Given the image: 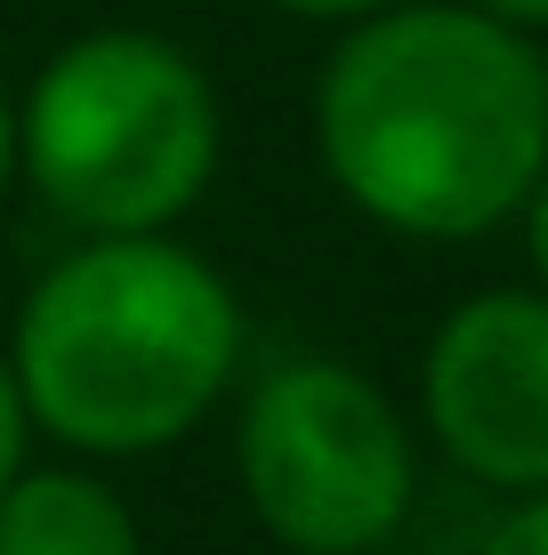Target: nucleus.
I'll return each mask as SVG.
<instances>
[{
  "label": "nucleus",
  "mask_w": 548,
  "mask_h": 555,
  "mask_svg": "<svg viewBox=\"0 0 548 555\" xmlns=\"http://www.w3.org/2000/svg\"><path fill=\"white\" fill-rule=\"evenodd\" d=\"M315 162L355 218L476 242L548 169V49L468 0H395L315 73Z\"/></svg>",
  "instance_id": "obj_1"
},
{
  "label": "nucleus",
  "mask_w": 548,
  "mask_h": 555,
  "mask_svg": "<svg viewBox=\"0 0 548 555\" xmlns=\"http://www.w3.org/2000/svg\"><path fill=\"white\" fill-rule=\"evenodd\" d=\"M242 298L169 234H81L16 306L9 371L33 435L73 459H154L234 395Z\"/></svg>",
  "instance_id": "obj_2"
},
{
  "label": "nucleus",
  "mask_w": 548,
  "mask_h": 555,
  "mask_svg": "<svg viewBox=\"0 0 548 555\" xmlns=\"http://www.w3.org/2000/svg\"><path fill=\"white\" fill-rule=\"evenodd\" d=\"M218 81L169 33L98 25L16 98V178L73 234H169L218 178Z\"/></svg>",
  "instance_id": "obj_3"
},
{
  "label": "nucleus",
  "mask_w": 548,
  "mask_h": 555,
  "mask_svg": "<svg viewBox=\"0 0 548 555\" xmlns=\"http://www.w3.org/2000/svg\"><path fill=\"white\" fill-rule=\"evenodd\" d=\"M234 483L282 555H380L420 500V435L371 371L291 354L242 395Z\"/></svg>",
  "instance_id": "obj_4"
},
{
  "label": "nucleus",
  "mask_w": 548,
  "mask_h": 555,
  "mask_svg": "<svg viewBox=\"0 0 548 555\" xmlns=\"http://www.w3.org/2000/svg\"><path fill=\"white\" fill-rule=\"evenodd\" d=\"M420 427L468 483L548 491V291L460 298L420 354Z\"/></svg>",
  "instance_id": "obj_5"
},
{
  "label": "nucleus",
  "mask_w": 548,
  "mask_h": 555,
  "mask_svg": "<svg viewBox=\"0 0 548 555\" xmlns=\"http://www.w3.org/2000/svg\"><path fill=\"white\" fill-rule=\"evenodd\" d=\"M0 555H145V531L89 459H65L0 491Z\"/></svg>",
  "instance_id": "obj_6"
},
{
  "label": "nucleus",
  "mask_w": 548,
  "mask_h": 555,
  "mask_svg": "<svg viewBox=\"0 0 548 555\" xmlns=\"http://www.w3.org/2000/svg\"><path fill=\"white\" fill-rule=\"evenodd\" d=\"M33 411H25V387H16V371H9V347H0V491L16 483V475L33 467Z\"/></svg>",
  "instance_id": "obj_7"
},
{
  "label": "nucleus",
  "mask_w": 548,
  "mask_h": 555,
  "mask_svg": "<svg viewBox=\"0 0 548 555\" xmlns=\"http://www.w3.org/2000/svg\"><path fill=\"white\" fill-rule=\"evenodd\" d=\"M476 555H548V491H524V500L484 531Z\"/></svg>",
  "instance_id": "obj_8"
},
{
  "label": "nucleus",
  "mask_w": 548,
  "mask_h": 555,
  "mask_svg": "<svg viewBox=\"0 0 548 555\" xmlns=\"http://www.w3.org/2000/svg\"><path fill=\"white\" fill-rule=\"evenodd\" d=\"M275 16H298V25H364V16H380V9H395V0H267Z\"/></svg>",
  "instance_id": "obj_9"
},
{
  "label": "nucleus",
  "mask_w": 548,
  "mask_h": 555,
  "mask_svg": "<svg viewBox=\"0 0 548 555\" xmlns=\"http://www.w3.org/2000/svg\"><path fill=\"white\" fill-rule=\"evenodd\" d=\"M524 266H533V291H548V169H540V185L524 194Z\"/></svg>",
  "instance_id": "obj_10"
},
{
  "label": "nucleus",
  "mask_w": 548,
  "mask_h": 555,
  "mask_svg": "<svg viewBox=\"0 0 548 555\" xmlns=\"http://www.w3.org/2000/svg\"><path fill=\"white\" fill-rule=\"evenodd\" d=\"M468 9L500 16V25H517V33H548V0H468Z\"/></svg>",
  "instance_id": "obj_11"
},
{
  "label": "nucleus",
  "mask_w": 548,
  "mask_h": 555,
  "mask_svg": "<svg viewBox=\"0 0 548 555\" xmlns=\"http://www.w3.org/2000/svg\"><path fill=\"white\" fill-rule=\"evenodd\" d=\"M9 185H16V98L0 89V202H9Z\"/></svg>",
  "instance_id": "obj_12"
}]
</instances>
